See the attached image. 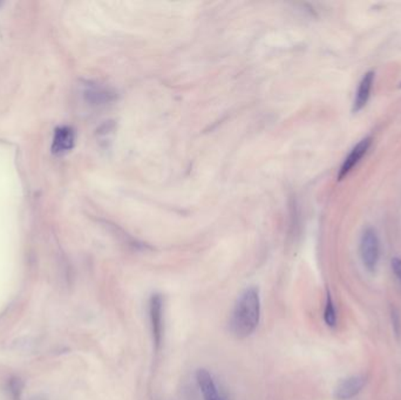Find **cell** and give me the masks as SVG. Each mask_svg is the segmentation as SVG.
Listing matches in <instances>:
<instances>
[{"mask_svg":"<svg viewBox=\"0 0 401 400\" xmlns=\"http://www.w3.org/2000/svg\"><path fill=\"white\" fill-rule=\"evenodd\" d=\"M260 299L257 288H249L240 296L231 314L230 330L236 338L250 336L260 323Z\"/></svg>","mask_w":401,"mask_h":400,"instance_id":"1","label":"cell"},{"mask_svg":"<svg viewBox=\"0 0 401 400\" xmlns=\"http://www.w3.org/2000/svg\"><path fill=\"white\" fill-rule=\"evenodd\" d=\"M360 256L366 269L375 271L380 256L378 235L373 228H367L360 240Z\"/></svg>","mask_w":401,"mask_h":400,"instance_id":"2","label":"cell"},{"mask_svg":"<svg viewBox=\"0 0 401 400\" xmlns=\"http://www.w3.org/2000/svg\"><path fill=\"white\" fill-rule=\"evenodd\" d=\"M371 144L372 138L371 136H367V138L360 140L358 144H355V147L352 148L350 154L346 156L345 160L342 162V167L339 169V181L344 180L353 171V168L365 156L368 148L371 147Z\"/></svg>","mask_w":401,"mask_h":400,"instance_id":"3","label":"cell"},{"mask_svg":"<svg viewBox=\"0 0 401 400\" xmlns=\"http://www.w3.org/2000/svg\"><path fill=\"white\" fill-rule=\"evenodd\" d=\"M149 311H151V329H153L155 345L158 348L161 344L162 332H163V299L161 295L155 294L151 296Z\"/></svg>","mask_w":401,"mask_h":400,"instance_id":"4","label":"cell"},{"mask_svg":"<svg viewBox=\"0 0 401 400\" xmlns=\"http://www.w3.org/2000/svg\"><path fill=\"white\" fill-rule=\"evenodd\" d=\"M366 379L364 376H352L340 381L335 390V399L350 400L358 396L365 385Z\"/></svg>","mask_w":401,"mask_h":400,"instance_id":"5","label":"cell"},{"mask_svg":"<svg viewBox=\"0 0 401 400\" xmlns=\"http://www.w3.org/2000/svg\"><path fill=\"white\" fill-rule=\"evenodd\" d=\"M76 144V133L71 127L63 126L56 129L52 142V153L54 155H64L72 151Z\"/></svg>","mask_w":401,"mask_h":400,"instance_id":"6","label":"cell"},{"mask_svg":"<svg viewBox=\"0 0 401 400\" xmlns=\"http://www.w3.org/2000/svg\"><path fill=\"white\" fill-rule=\"evenodd\" d=\"M375 73L373 71H368L364 74L362 79L359 82L358 89L355 93V101L352 106V112L359 113L362 109H365L367 105L370 96H371L372 87L375 82Z\"/></svg>","mask_w":401,"mask_h":400,"instance_id":"7","label":"cell"},{"mask_svg":"<svg viewBox=\"0 0 401 400\" xmlns=\"http://www.w3.org/2000/svg\"><path fill=\"white\" fill-rule=\"evenodd\" d=\"M196 379H198L200 392L203 394L204 400H224L218 394V387L215 385L214 379L207 370H204V369L198 370L196 374Z\"/></svg>","mask_w":401,"mask_h":400,"instance_id":"8","label":"cell"},{"mask_svg":"<svg viewBox=\"0 0 401 400\" xmlns=\"http://www.w3.org/2000/svg\"><path fill=\"white\" fill-rule=\"evenodd\" d=\"M324 321L330 328H335L337 324V312H335V303H333L331 294H326L325 309H324Z\"/></svg>","mask_w":401,"mask_h":400,"instance_id":"9","label":"cell"},{"mask_svg":"<svg viewBox=\"0 0 401 400\" xmlns=\"http://www.w3.org/2000/svg\"><path fill=\"white\" fill-rule=\"evenodd\" d=\"M85 96H87L89 101L94 102H103L107 100L108 101V93L103 91L102 89H99V87H96V86L89 85L87 87V89L85 91Z\"/></svg>","mask_w":401,"mask_h":400,"instance_id":"10","label":"cell"},{"mask_svg":"<svg viewBox=\"0 0 401 400\" xmlns=\"http://www.w3.org/2000/svg\"><path fill=\"white\" fill-rule=\"evenodd\" d=\"M391 264L392 269L395 271V276L398 277L399 281L401 282V259H399V257H393Z\"/></svg>","mask_w":401,"mask_h":400,"instance_id":"11","label":"cell"}]
</instances>
